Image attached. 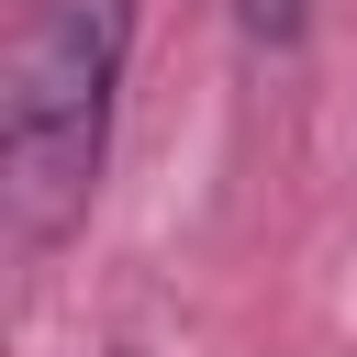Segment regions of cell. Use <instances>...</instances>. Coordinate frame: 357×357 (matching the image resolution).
I'll use <instances>...</instances> for the list:
<instances>
[{"label":"cell","instance_id":"1","mask_svg":"<svg viewBox=\"0 0 357 357\" xmlns=\"http://www.w3.org/2000/svg\"><path fill=\"white\" fill-rule=\"evenodd\" d=\"M134 56V0H22L11 67H0V212L11 245H56L100 167H112V100Z\"/></svg>","mask_w":357,"mask_h":357},{"label":"cell","instance_id":"2","mask_svg":"<svg viewBox=\"0 0 357 357\" xmlns=\"http://www.w3.org/2000/svg\"><path fill=\"white\" fill-rule=\"evenodd\" d=\"M234 22H245L257 45H301V22H312V0H234Z\"/></svg>","mask_w":357,"mask_h":357}]
</instances>
